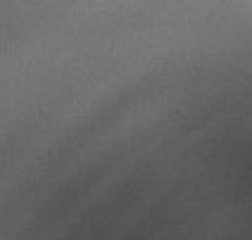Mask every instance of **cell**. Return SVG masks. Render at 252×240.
I'll use <instances>...</instances> for the list:
<instances>
[]
</instances>
